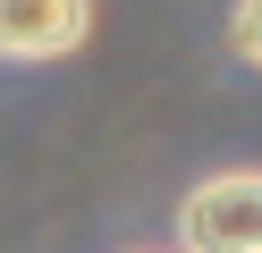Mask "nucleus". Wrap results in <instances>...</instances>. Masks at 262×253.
<instances>
[{
	"label": "nucleus",
	"instance_id": "f257e3e1",
	"mask_svg": "<svg viewBox=\"0 0 262 253\" xmlns=\"http://www.w3.org/2000/svg\"><path fill=\"white\" fill-rule=\"evenodd\" d=\"M178 245L186 253H262V169L203 177L178 202Z\"/></svg>",
	"mask_w": 262,
	"mask_h": 253
},
{
	"label": "nucleus",
	"instance_id": "f03ea898",
	"mask_svg": "<svg viewBox=\"0 0 262 253\" xmlns=\"http://www.w3.org/2000/svg\"><path fill=\"white\" fill-rule=\"evenodd\" d=\"M93 34V0H0V59H68Z\"/></svg>",
	"mask_w": 262,
	"mask_h": 253
},
{
	"label": "nucleus",
	"instance_id": "7ed1b4c3",
	"mask_svg": "<svg viewBox=\"0 0 262 253\" xmlns=\"http://www.w3.org/2000/svg\"><path fill=\"white\" fill-rule=\"evenodd\" d=\"M228 42H237L245 59L262 67V0H237V17H228Z\"/></svg>",
	"mask_w": 262,
	"mask_h": 253
}]
</instances>
